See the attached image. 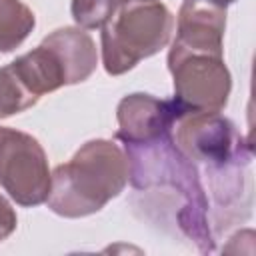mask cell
Instances as JSON below:
<instances>
[{
  "label": "cell",
  "instance_id": "cell-1",
  "mask_svg": "<svg viewBox=\"0 0 256 256\" xmlns=\"http://www.w3.org/2000/svg\"><path fill=\"white\" fill-rule=\"evenodd\" d=\"M128 158V180L136 192H152L160 208H170L178 232L200 252L214 250L208 222V198L198 166L174 144L172 132L148 142H122Z\"/></svg>",
  "mask_w": 256,
  "mask_h": 256
},
{
  "label": "cell",
  "instance_id": "cell-2",
  "mask_svg": "<svg viewBox=\"0 0 256 256\" xmlns=\"http://www.w3.org/2000/svg\"><path fill=\"white\" fill-rule=\"evenodd\" d=\"M128 182V158L112 140L86 142L66 164L56 166L48 208L64 218L94 214L116 198Z\"/></svg>",
  "mask_w": 256,
  "mask_h": 256
},
{
  "label": "cell",
  "instance_id": "cell-3",
  "mask_svg": "<svg viewBox=\"0 0 256 256\" xmlns=\"http://www.w3.org/2000/svg\"><path fill=\"white\" fill-rule=\"evenodd\" d=\"M174 28L170 10L158 0H128L102 26V62L108 74L118 76L140 60L160 52Z\"/></svg>",
  "mask_w": 256,
  "mask_h": 256
},
{
  "label": "cell",
  "instance_id": "cell-4",
  "mask_svg": "<svg viewBox=\"0 0 256 256\" xmlns=\"http://www.w3.org/2000/svg\"><path fill=\"white\" fill-rule=\"evenodd\" d=\"M52 184L40 142L20 130L0 126V188L20 206L46 202Z\"/></svg>",
  "mask_w": 256,
  "mask_h": 256
},
{
  "label": "cell",
  "instance_id": "cell-5",
  "mask_svg": "<svg viewBox=\"0 0 256 256\" xmlns=\"http://www.w3.org/2000/svg\"><path fill=\"white\" fill-rule=\"evenodd\" d=\"M168 70L174 78V100L184 110L220 112L226 106L232 82L222 56L172 46L168 52Z\"/></svg>",
  "mask_w": 256,
  "mask_h": 256
},
{
  "label": "cell",
  "instance_id": "cell-6",
  "mask_svg": "<svg viewBox=\"0 0 256 256\" xmlns=\"http://www.w3.org/2000/svg\"><path fill=\"white\" fill-rule=\"evenodd\" d=\"M172 138L186 158L204 168L252 154L234 122L212 110H184L174 122Z\"/></svg>",
  "mask_w": 256,
  "mask_h": 256
},
{
  "label": "cell",
  "instance_id": "cell-7",
  "mask_svg": "<svg viewBox=\"0 0 256 256\" xmlns=\"http://www.w3.org/2000/svg\"><path fill=\"white\" fill-rule=\"evenodd\" d=\"M182 112L184 108L174 98L160 100L142 92L124 96L116 110V118H118L116 140L148 142L164 134H170L176 118Z\"/></svg>",
  "mask_w": 256,
  "mask_h": 256
},
{
  "label": "cell",
  "instance_id": "cell-8",
  "mask_svg": "<svg viewBox=\"0 0 256 256\" xmlns=\"http://www.w3.org/2000/svg\"><path fill=\"white\" fill-rule=\"evenodd\" d=\"M226 6L210 0H184L178 12L176 40L172 46L188 52L222 56Z\"/></svg>",
  "mask_w": 256,
  "mask_h": 256
},
{
  "label": "cell",
  "instance_id": "cell-9",
  "mask_svg": "<svg viewBox=\"0 0 256 256\" xmlns=\"http://www.w3.org/2000/svg\"><path fill=\"white\" fill-rule=\"evenodd\" d=\"M42 44H46L58 58L66 84L84 82L96 68V44L84 28H58L48 34Z\"/></svg>",
  "mask_w": 256,
  "mask_h": 256
},
{
  "label": "cell",
  "instance_id": "cell-10",
  "mask_svg": "<svg viewBox=\"0 0 256 256\" xmlns=\"http://www.w3.org/2000/svg\"><path fill=\"white\" fill-rule=\"evenodd\" d=\"M20 80L26 84L30 92H34L38 98L46 92H52L66 84L64 70L54 56V52L40 42L34 50L18 56L14 62H10Z\"/></svg>",
  "mask_w": 256,
  "mask_h": 256
},
{
  "label": "cell",
  "instance_id": "cell-11",
  "mask_svg": "<svg viewBox=\"0 0 256 256\" xmlns=\"http://www.w3.org/2000/svg\"><path fill=\"white\" fill-rule=\"evenodd\" d=\"M36 24L34 12L20 0H0V52L18 48Z\"/></svg>",
  "mask_w": 256,
  "mask_h": 256
},
{
  "label": "cell",
  "instance_id": "cell-12",
  "mask_svg": "<svg viewBox=\"0 0 256 256\" xmlns=\"http://www.w3.org/2000/svg\"><path fill=\"white\" fill-rule=\"evenodd\" d=\"M38 102V96L26 88L12 64L0 68V118L18 114Z\"/></svg>",
  "mask_w": 256,
  "mask_h": 256
},
{
  "label": "cell",
  "instance_id": "cell-13",
  "mask_svg": "<svg viewBox=\"0 0 256 256\" xmlns=\"http://www.w3.org/2000/svg\"><path fill=\"white\" fill-rule=\"evenodd\" d=\"M128 0H72V18L84 30L102 28Z\"/></svg>",
  "mask_w": 256,
  "mask_h": 256
},
{
  "label": "cell",
  "instance_id": "cell-14",
  "mask_svg": "<svg viewBox=\"0 0 256 256\" xmlns=\"http://www.w3.org/2000/svg\"><path fill=\"white\" fill-rule=\"evenodd\" d=\"M16 228V212L12 210L10 202L0 194V242L6 240Z\"/></svg>",
  "mask_w": 256,
  "mask_h": 256
},
{
  "label": "cell",
  "instance_id": "cell-15",
  "mask_svg": "<svg viewBox=\"0 0 256 256\" xmlns=\"http://www.w3.org/2000/svg\"><path fill=\"white\" fill-rule=\"evenodd\" d=\"M210 2H216V4H220V6H228V4H232V2H236V0H210Z\"/></svg>",
  "mask_w": 256,
  "mask_h": 256
}]
</instances>
